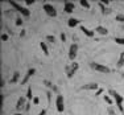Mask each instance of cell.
Returning a JSON list of instances; mask_svg holds the SVG:
<instances>
[{"label":"cell","mask_w":124,"mask_h":115,"mask_svg":"<svg viewBox=\"0 0 124 115\" xmlns=\"http://www.w3.org/2000/svg\"><path fill=\"white\" fill-rule=\"evenodd\" d=\"M42 9L45 11V13L48 15L49 17H57V9L53 4H49V3H44Z\"/></svg>","instance_id":"277c9868"},{"label":"cell","mask_w":124,"mask_h":115,"mask_svg":"<svg viewBox=\"0 0 124 115\" xmlns=\"http://www.w3.org/2000/svg\"><path fill=\"white\" fill-rule=\"evenodd\" d=\"M71 66H73V69H74V72L77 73V70L79 69V64H78V62H75V61H74V62L71 64Z\"/></svg>","instance_id":"484cf974"},{"label":"cell","mask_w":124,"mask_h":115,"mask_svg":"<svg viewBox=\"0 0 124 115\" xmlns=\"http://www.w3.org/2000/svg\"><path fill=\"white\" fill-rule=\"evenodd\" d=\"M103 99H104V102L107 103V105H111V106H112V103L115 102L114 98H112L111 95H104V97H103Z\"/></svg>","instance_id":"44dd1931"},{"label":"cell","mask_w":124,"mask_h":115,"mask_svg":"<svg viewBox=\"0 0 124 115\" xmlns=\"http://www.w3.org/2000/svg\"><path fill=\"white\" fill-rule=\"evenodd\" d=\"M74 9H75V4L73 1H65L63 3V12L65 13L71 15L73 12H74Z\"/></svg>","instance_id":"52a82bcc"},{"label":"cell","mask_w":124,"mask_h":115,"mask_svg":"<svg viewBox=\"0 0 124 115\" xmlns=\"http://www.w3.org/2000/svg\"><path fill=\"white\" fill-rule=\"evenodd\" d=\"M115 19H116V21H119V23H124V15L123 13H117L116 16H115Z\"/></svg>","instance_id":"603a6c76"},{"label":"cell","mask_w":124,"mask_h":115,"mask_svg":"<svg viewBox=\"0 0 124 115\" xmlns=\"http://www.w3.org/2000/svg\"><path fill=\"white\" fill-rule=\"evenodd\" d=\"M38 115H46V110H45V108H42V110L40 111V114H38Z\"/></svg>","instance_id":"74e56055"},{"label":"cell","mask_w":124,"mask_h":115,"mask_svg":"<svg viewBox=\"0 0 124 115\" xmlns=\"http://www.w3.org/2000/svg\"><path fill=\"white\" fill-rule=\"evenodd\" d=\"M115 42L119 45H124V37H115Z\"/></svg>","instance_id":"d4e9b609"},{"label":"cell","mask_w":124,"mask_h":115,"mask_svg":"<svg viewBox=\"0 0 124 115\" xmlns=\"http://www.w3.org/2000/svg\"><path fill=\"white\" fill-rule=\"evenodd\" d=\"M99 85L96 82H91V83H86L83 86H81V90H98Z\"/></svg>","instance_id":"8fae6325"},{"label":"cell","mask_w":124,"mask_h":115,"mask_svg":"<svg viewBox=\"0 0 124 115\" xmlns=\"http://www.w3.org/2000/svg\"><path fill=\"white\" fill-rule=\"evenodd\" d=\"M52 91H54V93H58V87L53 85V87H52Z\"/></svg>","instance_id":"8d00e7d4"},{"label":"cell","mask_w":124,"mask_h":115,"mask_svg":"<svg viewBox=\"0 0 124 115\" xmlns=\"http://www.w3.org/2000/svg\"><path fill=\"white\" fill-rule=\"evenodd\" d=\"M67 25H69V28H75L77 25H81V20L75 19V17H69V20H67Z\"/></svg>","instance_id":"4fadbf2b"},{"label":"cell","mask_w":124,"mask_h":115,"mask_svg":"<svg viewBox=\"0 0 124 115\" xmlns=\"http://www.w3.org/2000/svg\"><path fill=\"white\" fill-rule=\"evenodd\" d=\"M90 67L93 70H95V72L104 73V74H107V73L111 72V69L108 66H106V65H103V64H99V62H90Z\"/></svg>","instance_id":"3957f363"},{"label":"cell","mask_w":124,"mask_h":115,"mask_svg":"<svg viewBox=\"0 0 124 115\" xmlns=\"http://www.w3.org/2000/svg\"><path fill=\"white\" fill-rule=\"evenodd\" d=\"M60 38H61L62 42H66V34H65V33H61L60 34Z\"/></svg>","instance_id":"83f0119b"},{"label":"cell","mask_w":124,"mask_h":115,"mask_svg":"<svg viewBox=\"0 0 124 115\" xmlns=\"http://www.w3.org/2000/svg\"><path fill=\"white\" fill-rule=\"evenodd\" d=\"M26 103H28L26 97H20V98L17 99V103H16V111H20V110H23V108H25Z\"/></svg>","instance_id":"9c48e42d"},{"label":"cell","mask_w":124,"mask_h":115,"mask_svg":"<svg viewBox=\"0 0 124 115\" xmlns=\"http://www.w3.org/2000/svg\"><path fill=\"white\" fill-rule=\"evenodd\" d=\"M79 29H81V31H82V33H83L86 37H94V36H95V32H94L93 29H88V28H86L85 25H79Z\"/></svg>","instance_id":"30bf717a"},{"label":"cell","mask_w":124,"mask_h":115,"mask_svg":"<svg viewBox=\"0 0 124 115\" xmlns=\"http://www.w3.org/2000/svg\"><path fill=\"white\" fill-rule=\"evenodd\" d=\"M34 74H36V69H34V67H29V69L26 70L25 77L21 79V82H20V83H21V85H25L26 82H28L29 79H31V77H32V75H34Z\"/></svg>","instance_id":"ba28073f"},{"label":"cell","mask_w":124,"mask_h":115,"mask_svg":"<svg viewBox=\"0 0 124 115\" xmlns=\"http://www.w3.org/2000/svg\"><path fill=\"white\" fill-rule=\"evenodd\" d=\"M33 93H32V87H28L26 89V99H28V102H32L33 101Z\"/></svg>","instance_id":"ac0fdd59"},{"label":"cell","mask_w":124,"mask_h":115,"mask_svg":"<svg viewBox=\"0 0 124 115\" xmlns=\"http://www.w3.org/2000/svg\"><path fill=\"white\" fill-rule=\"evenodd\" d=\"M98 5H99V8H100V11H102V13H103V15H108V13L111 12L110 8H106V5L103 4L102 1H99V3H98Z\"/></svg>","instance_id":"2e32d148"},{"label":"cell","mask_w":124,"mask_h":115,"mask_svg":"<svg viewBox=\"0 0 124 115\" xmlns=\"http://www.w3.org/2000/svg\"><path fill=\"white\" fill-rule=\"evenodd\" d=\"M100 1H102L104 5H108V4H110V1H108V0H100Z\"/></svg>","instance_id":"f35d334b"},{"label":"cell","mask_w":124,"mask_h":115,"mask_svg":"<svg viewBox=\"0 0 124 115\" xmlns=\"http://www.w3.org/2000/svg\"><path fill=\"white\" fill-rule=\"evenodd\" d=\"M108 95H111L112 98H114V101L115 103L117 105V108H119L120 111H124V107H123V101H124V98L122 97V94H119L117 91H115L114 89H110L108 90Z\"/></svg>","instance_id":"6da1fadb"},{"label":"cell","mask_w":124,"mask_h":115,"mask_svg":"<svg viewBox=\"0 0 124 115\" xmlns=\"http://www.w3.org/2000/svg\"><path fill=\"white\" fill-rule=\"evenodd\" d=\"M29 108H31V102H28V103H26V106H25V108H24V110L29 111Z\"/></svg>","instance_id":"d590c367"},{"label":"cell","mask_w":124,"mask_h":115,"mask_svg":"<svg viewBox=\"0 0 124 115\" xmlns=\"http://www.w3.org/2000/svg\"><path fill=\"white\" fill-rule=\"evenodd\" d=\"M19 78H20V72H15L13 74H12V78H11V83H16L17 81H19Z\"/></svg>","instance_id":"d6986e66"},{"label":"cell","mask_w":124,"mask_h":115,"mask_svg":"<svg viewBox=\"0 0 124 115\" xmlns=\"http://www.w3.org/2000/svg\"><path fill=\"white\" fill-rule=\"evenodd\" d=\"M124 66V52L120 53V56H119V60H117V62H116V67H119V69H122V67Z\"/></svg>","instance_id":"9a60e30c"},{"label":"cell","mask_w":124,"mask_h":115,"mask_svg":"<svg viewBox=\"0 0 124 115\" xmlns=\"http://www.w3.org/2000/svg\"><path fill=\"white\" fill-rule=\"evenodd\" d=\"M40 48H41V50H42V53L45 56H49V49H48V44L46 42H40Z\"/></svg>","instance_id":"e0dca14e"},{"label":"cell","mask_w":124,"mask_h":115,"mask_svg":"<svg viewBox=\"0 0 124 115\" xmlns=\"http://www.w3.org/2000/svg\"><path fill=\"white\" fill-rule=\"evenodd\" d=\"M46 41L50 42V44H54L55 42V37L53 36V34H48V36H46Z\"/></svg>","instance_id":"cb8c5ba5"},{"label":"cell","mask_w":124,"mask_h":115,"mask_svg":"<svg viewBox=\"0 0 124 115\" xmlns=\"http://www.w3.org/2000/svg\"><path fill=\"white\" fill-rule=\"evenodd\" d=\"M107 113H108V115H116V113H115V111L112 110V108H108V111H107Z\"/></svg>","instance_id":"1f68e13d"},{"label":"cell","mask_w":124,"mask_h":115,"mask_svg":"<svg viewBox=\"0 0 124 115\" xmlns=\"http://www.w3.org/2000/svg\"><path fill=\"white\" fill-rule=\"evenodd\" d=\"M79 5L83 7V8H86V9H90V7H91V4L87 1V0H79Z\"/></svg>","instance_id":"ffe728a7"},{"label":"cell","mask_w":124,"mask_h":115,"mask_svg":"<svg viewBox=\"0 0 124 115\" xmlns=\"http://www.w3.org/2000/svg\"><path fill=\"white\" fill-rule=\"evenodd\" d=\"M25 33H26L25 29H21V32H20V37H24V36H25Z\"/></svg>","instance_id":"e575fe53"},{"label":"cell","mask_w":124,"mask_h":115,"mask_svg":"<svg viewBox=\"0 0 124 115\" xmlns=\"http://www.w3.org/2000/svg\"><path fill=\"white\" fill-rule=\"evenodd\" d=\"M13 115H23V114H20V113H16V114H13Z\"/></svg>","instance_id":"ab89813d"},{"label":"cell","mask_w":124,"mask_h":115,"mask_svg":"<svg viewBox=\"0 0 124 115\" xmlns=\"http://www.w3.org/2000/svg\"><path fill=\"white\" fill-rule=\"evenodd\" d=\"M103 91H104V89H102V87H99V89H98V90H96V93H95V95H96V97H99V95H100V94H102V93H103Z\"/></svg>","instance_id":"f1b7e54d"},{"label":"cell","mask_w":124,"mask_h":115,"mask_svg":"<svg viewBox=\"0 0 124 115\" xmlns=\"http://www.w3.org/2000/svg\"><path fill=\"white\" fill-rule=\"evenodd\" d=\"M9 4L12 5V7H13L20 15H23L24 17H26V19H28V17H31V11H29L26 7H24V5H20L19 3L13 1V0H9Z\"/></svg>","instance_id":"7a4b0ae2"},{"label":"cell","mask_w":124,"mask_h":115,"mask_svg":"<svg viewBox=\"0 0 124 115\" xmlns=\"http://www.w3.org/2000/svg\"><path fill=\"white\" fill-rule=\"evenodd\" d=\"M55 107H57L58 113H63L65 111V102H63V97L61 94H57L55 98Z\"/></svg>","instance_id":"5b68a950"},{"label":"cell","mask_w":124,"mask_h":115,"mask_svg":"<svg viewBox=\"0 0 124 115\" xmlns=\"http://www.w3.org/2000/svg\"><path fill=\"white\" fill-rule=\"evenodd\" d=\"M78 45L74 42V44H71V45L69 46V60H71L73 62H74V60H75V57H77V53H78Z\"/></svg>","instance_id":"8992f818"},{"label":"cell","mask_w":124,"mask_h":115,"mask_svg":"<svg viewBox=\"0 0 124 115\" xmlns=\"http://www.w3.org/2000/svg\"><path fill=\"white\" fill-rule=\"evenodd\" d=\"M94 32H96V33L100 34V36H107L108 34V29L106 28V26H103V25H98L95 29H94Z\"/></svg>","instance_id":"7c38bea8"},{"label":"cell","mask_w":124,"mask_h":115,"mask_svg":"<svg viewBox=\"0 0 124 115\" xmlns=\"http://www.w3.org/2000/svg\"><path fill=\"white\" fill-rule=\"evenodd\" d=\"M44 83H45V86L50 87V89H52V87H53V85L50 83V81H48V79H45V81H44Z\"/></svg>","instance_id":"f546056e"},{"label":"cell","mask_w":124,"mask_h":115,"mask_svg":"<svg viewBox=\"0 0 124 115\" xmlns=\"http://www.w3.org/2000/svg\"><path fill=\"white\" fill-rule=\"evenodd\" d=\"M46 97H48V102H50V97H52V93H50V91H46Z\"/></svg>","instance_id":"836d02e7"},{"label":"cell","mask_w":124,"mask_h":115,"mask_svg":"<svg viewBox=\"0 0 124 115\" xmlns=\"http://www.w3.org/2000/svg\"><path fill=\"white\" fill-rule=\"evenodd\" d=\"M34 3V0H25V4L26 5H32Z\"/></svg>","instance_id":"d6a6232c"},{"label":"cell","mask_w":124,"mask_h":115,"mask_svg":"<svg viewBox=\"0 0 124 115\" xmlns=\"http://www.w3.org/2000/svg\"><path fill=\"white\" fill-rule=\"evenodd\" d=\"M9 40V36L7 33H1V41H8Z\"/></svg>","instance_id":"4316f807"},{"label":"cell","mask_w":124,"mask_h":115,"mask_svg":"<svg viewBox=\"0 0 124 115\" xmlns=\"http://www.w3.org/2000/svg\"><path fill=\"white\" fill-rule=\"evenodd\" d=\"M32 102H33V105H38V103H40V98H38V97H34Z\"/></svg>","instance_id":"4dcf8cb0"},{"label":"cell","mask_w":124,"mask_h":115,"mask_svg":"<svg viewBox=\"0 0 124 115\" xmlns=\"http://www.w3.org/2000/svg\"><path fill=\"white\" fill-rule=\"evenodd\" d=\"M15 24H16V26H21V25H23V19H21V16H20V15H16Z\"/></svg>","instance_id":"7402d4cb"},{"label":"cell","mask_w":124,"mask_h":115,"mask_svg":"<svg viewBox=\"0 0 124 115\" xmlns=\"http://www.w3.org/2000/svg\"><path fill=\"white\" fill-rule=\"evenodd\" d=\"M65 73H66V77L67 78H73L74 77V74H75V72H74V69H73V66L71 65H66L65 66Z\"/></svg>","instance_id":"5bb4252c"}]
</instances>
